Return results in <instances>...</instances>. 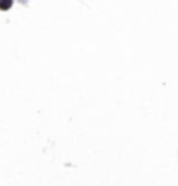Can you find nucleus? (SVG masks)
<instances>
[{"mask_svg": "<svg viewBox=\"0 0 178 186\" xmlns=\"http://www.w3.org/2000/svg\"><path fill=\"white\" fill-rule=\"evenodd\" d=\"M14 0H0V10H9L12 7Z\"/></svg>", "mask_w": 178, "mask_h": 186, "instance_id": "f257e3e1", "label": "nucleus"}]
</instances>
